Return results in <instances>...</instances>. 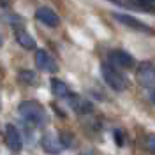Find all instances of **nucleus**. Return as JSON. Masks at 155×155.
<instances>
[{"label":"nucleus","mask_w":155,"mask_h":155,"mask_svg":"<svg viewBox=\"0 0 155 155\" xmlns=\"http://www.w3.org/2000/svg\"><path fill=\"white\" fill-rule=\"evenodd\" d=\"M18 111L27 122L34 124V125H42L48 120L44 107L41 106L39 102H34V101H23L18 106Z\"/></svg>","instance_id":"nucleus-1"},{"label":"nucleus","mask_w":155,"mask_h":155,"mask_svg":"<svg viewBox=\"0 0 155 155\" xmlns=\"http://www.w3.org/2000/svg\"><path fill=\"white\" fill-rule=\"evenodd\" d=\"M101 74H102L104 83H106L109 88H113L116 92H124L127 88L125 76H124L120 71H116L115 67H111V65H102V67H101Z\"/></svg>","instance_id":"nucleus-2"},{"label":"nucleus","mask_w":155,"mask_h":155,"mask_svg":"<svg viewBox=\"0 0 155 155\" xmlns=\"http://www.w3.org/2000/svg\"><path fill=\"white\" fill-rule=\"evenodd\" d=\"M35 64H37V67L41 69V71H44V72H57L58 71L57 62H55L53 57L48 55L44 49H37V53H35Z\"/></svg>","instance_id":"nucleus-3"},{"label":"nucleus","mask_w":155,"mask_h":155,"mask_svg":"<svg viewBox=\"0 0 155 155\" xmlns=\"http://www.w3.org/2000/svg\"><path fill=\"white\" fill-rule=\"evenodd\" d=\"M109 58H111V62H113L115 65H118V67H122V69H130V67H134V64H136L134 57H132L130 53L124 51V49H115V51H111V53H109Z\"/></svg>","instance_id":"nucleus-4"},{"label":"nucleus","mask_w":155,"mask_h":155,"mask_svg":"<svg viewBox=\"0 0 155 155\" xmlns=\"http://www.w3.org/2000/svg\"><path fill=\"white\" fill-rule=\"evenodd\" d=\"M5 143L12 152H19L23 148V141H21V134L12 124L5 125Z\"/></svg>","instance_id":"nucleus-5"},{"label":"nucleus","mask_w":155,"mask_h":155,"mask_svg":"<svg viewBox=\"0 0 155 155\" xmlns=\"http://www.w3.org/2000/svg\"><path fill=\"white\" fill-rule=\"evenodd\" d=\"M41 146H42V150L49 155H58L62 152V143H60V139H58L55 134H44L41 137Z\"/></svg>","instance_id":"nucleus-6"},{"label":"nucleus","mask_w":155,"mask_h":155,"mask_svg":"<svg viewBox=\"0 0 155 155\" xmlns=\"http://www.w3.org/2000/svg\"><path fill=\"white\" fill-rule=\"evenodd\" d=\"M137 81L143 87H155V65L143 64L137 69Z\"/></svg>","instance_id":"nucleus-7"},{"label":"nucleus","mask_w":155,"mask_h":155,"mask_svg":"<svg viewBox=\"0 0 155 155\" xmlns=\"http://www.w3.org/2000/svg\"><path fill=\"white\" fill-rule=\"evenodd\" d=\"M115 18L118 19L120 23H124V25H127V27H130V28H134V30L146 32V34H153V30L150 28L148 25H145L143 21H139V19L134 18V16H129V14H118V12H116Z\"/></svg>","instance_id":"nucleus-8"},{"label":"nucleus","mask_w":155,"mask_h":155,"mask_svg":"<svg viewBox=\"0 0 155 155\" xmlns=\"http://www.w3.org/2000/svg\"><path fill=\"white\" fill-rule=\"evenodd\" d=\"M35 16H37V19L41 23H44L48 27H57L58 23H60L57 12L53 9H49V7H39L37 12H35Z\"/></svg>","instance_id":"nucleus-9"},{"label":"nucleus","mask_w":155,"mask_h":155,"mask_svg":"<svg viewBox=\"0 0 155 155\" xmlns=\"http://www.w3.org/2000/svg\"><path fill=\"white\" fill-rule=\"evenodd\" d=\"M69 104H71V107L76 111V113H79V115H87V113H92V104H90V101H87V99H83V97L79 95H72L71 97V101H69Z\"/></svg>","instance_id":"nucleus-10"},{"label":"nucleus","mask_w":155,"mask_h":155,"mask_svg":"<svg viewBox=\"0 0 155 155\" xmlns=\"http://www.w3.org/2000/svg\"><path fill=\"white\" fill-rule=\"evenodd\" d=\"M14 37L18 41L19 46H23L25 49H34L35 48V39L30 35L28 32H25L23 28H16L14 30Z\"/></svg>","instance_id":"nucleus-11"},{"label":"nucleus","mask_w":155,"mask_h":155,"mask_svg":"<svg viewBox=\"0 0 155 155\" xmlns=\"http://www.w3.org/2000/svg\"><path fill=\"white\" fill-rule=\"evenodd\" d=\"M51 92L55 94L57 97H69L71 95V92H69V87L62 81V79H57V78H53L51 79Z\"/></svg>","instance_id":"nucleus-12"},{"label":"nucleus","mask_w":155,"mask_h":155,"mask_svg":"<svg viewBox=\"0 0 155 155\" xmlns=\"http://www.w3.org/2000/svg\"><path fill=\"white\" fill-rule=\"evenodd\" d=\"M18 78L23 81V83H27V85H37L39 78L37 74L34 72V71H30V69H25V71H19Z\"/></svg>","instance_id":"nucleus-13"},{"label":"nucleus","mask_w":155,"mask_h":155,"mask_svg":"<svg viewBox=\"0 0 155 155\" xmlns=\"http://www.w3.org/2000/svg\"><path fill=\"white\" fill-rule=\"evenodd\" d=\"M71 139H72V136L69 134V132H62V134H60V143H62L64 148L71 146Z\"/></svg>","instance_id":"nucleus-14"},{"label":"nucleus","mask_w":155,"mask_h":155,"mask_svg":"<svg viewBox=\"0 0 155 155\" xmlns=\"http://www.w3.org/2000/svg\"><path fill=\"white\" fill-rule=\"evenodd\" d=\"M113 136H115V143L118 146H124V134H122V130L120 129H115L113 130Z\"/></svg>","instance_id":"nucleus-15"},{"label":"nucleus","mask_w":155,"mask_h":155,"mask_svg":"<svg viewBox=\"0 0 155 155\" xmlns=\"http://www.w3.org/2000/svg\"><path fill=\"white\" fill-rule=\"evenodd\" d=\"M146 146H148V150H150V152H153V153H155V134L146 136Z\"/></svg>","instance_id":"nucleus-16"},{"label":"nucleus","mask_w":155,"mask_h":155,"mask_svg":"<svg viewBox=\"0 0 155 155\" xmlns=\"http://www.w3.org/2000/svg\"><path fill=\"white\" fill-rule=\"evenodd\" d=\"M150 101H152V102L155 104V90L152 92V94H150Z\"/></svg>","instance_id":"nucleus-17"},{"label":"nucleus","mask_w":155,"mask_h":155,"mask_svg":"<svg viewBox=\"0 0 155 155\" xmlns=\"http://www.w3.org/2000/svg\"><path fill=\"white\" fill-rule=\"evenodd\" d=\"M81 155H92V153H81Z\"/></svg>","instance_id":"nucleus-18"},{"label":"nucleus","mask_w":155,"mask_h":155,"mask_svg":"<svg viewBox=\"0 0 155 155\" xmlns=\"http://www.w3.org/2000/svg\"><path fill=\"white\" fill-rule=\"evenodd\" d=\"M0 46H2V37H0Z\"/></svg>","instance_id":"nucleus-19"},{"label":"nucleus","mask_w":155,"mask_h":155,"mask_svg":"<svg viewBox=\"0 0 155 155\" xmlns=\"http://www.w3.org/2000/svg\"><path fill=\"white\" fill-rule=\"evenodd\" d=\"M148 2H152V0H146V4H148Z\"/></svg>","instance_id":"nucleus-20"}]
</instances>
